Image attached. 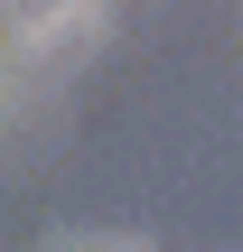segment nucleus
I'll use <instances>...</instances> for the list:
<instances>
[{"label":"nucleus","instance_id":"1","mask_svg":"<svg viewBox=\"0 0 243 252\" xmlns=\"http://www.w3.org/2000/svg\"><path fill=\"white\" fill-rule=\"evenodd\" d=\"M84 19H94V0H0V37H19V47H47Z\"/></svg>","mask_w":243,"mask_h":252},{"label":"nucleus","instance_id":"2","mask_svg":"<svg viewBox=\"0 0 243 252\" xmlns=\"http://www.w3.org/2000/svg\"><path fill=\"white\" fill-rule=\"evenodd\" d=\"M84 252H140V243H84Z\"/></svg>","mask_w":243,"mask_h":252}]
</instances>
